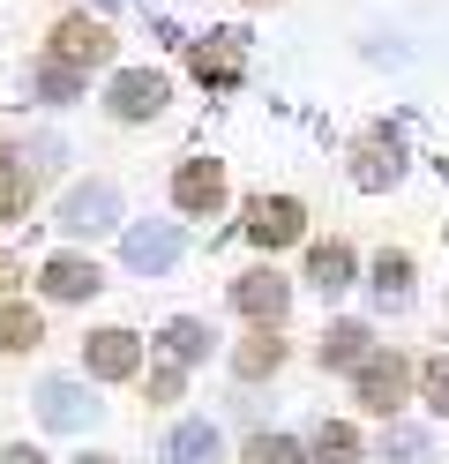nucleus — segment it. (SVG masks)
Returning a JSON list of instances; mask_svg holds the SVG:
<instances>
[{
	"label": "nucleus",
	"instance_id": "1",
	"mask_svg": "<svg viewBox=\"0 0 449 464\" xmlns=\"http://www.w3.org/2000/svg\"><path fill=\"white\" fill-rule=\"evenodd\" d=\"M172 202L188 218H218L225 210V165L218 158H188V165L172 172Z\"/></svg>",
	"mask_w": 449,
	"mask_h": 464
},
{
	"label": "nucleus",
	"instance_id": "2",
	"mask_svg": "<svg viewBox=\"0 0 449 464\" xmlns=\"http://www.w3.org/2000/svg\"><path fill=\"white\" fill-rule=\"evenodd\" d=\"M53 61L60 68H105L112 61V31H105V23H90V15H68V23H60V31H53Z\"/></svg>",
	"mask_w": 449,
	"mask_h": 464
},
{
	"label": "nucleus",
	"instance_id": "3",
	"mask_svg": "<svg viewBox=\"0 0 449 464\" xmlns=\"http://www.w3.org/2000/svg\"><path fill=\"white\" fill-rule=\"evenodd\" d=\"M232 307L248 314V323H262V330H278L285 323V307H292V285L278 277V270H248L232 285Z\"/></svg>",
	"mask_w": 449,
	"mask_h": 464
},
{
	"label": "nucleus",
	"instance_id": "4",
	"mask_svg": "<svg viewBox=\"0 0 449 464\" xmlns=\"http://www.w3.org/2000/svg\"><path fill=\"white\" fill-rule=\"evenodd\" d=\"M405 382H412V367L397 353H367V360H359V404H367V412L389 420L405 404Z\"/></svg>",
	"mask_w": 449,
	"mask_h": 464
},
{
	"label": "nucleus",
	"instance_id": "5",
	"mask_svg": "<svg viewBox=\"0 0 449 464\" xmlns=\"http://www.w3.org/2000/svg\"><path fill=\"white\" fill-rule=\"evenodd\" d=\"M307 232V210H299L292 195H255L248 202V240L255 247H285V240H299Z\"/></svg>",
	"mask_w": 449,
	"mask_h": 464
},
{
	"label": "nucleus",
	"instance_id": "6",
	"mask_svg": "<svg viewBox=\"0 0 449 464\" xmlns=\"http://www.w3.org/2000/svg\"><path fill=\"white\" fill-rule=\"evenodd\" d=\"M83 367L98 374V382H128V374L142 367L135 330H98V337H83Z\"/></svg>",
	"mask_w": 449,
	"mask_h": 464
},
{
	"label": "nucleus",
	"instance_id": "7",
	"mask_svg": "<svg viewBox=\"0 0 449 464\" xmlns=\"http://www.w3.org/2000/svg\"><path fill=\"white\" fill-rule=\"evenodd\" d=\"M60 225H68V232H90V240H98V232H112V225H120V195H112V180L75 188L68 202H60Z\"/></svg>",
	"mask_w": 449,
	"mask_h": 464
},
{
	"label": "nucleus",
	"instance_id": "8",
	"mask_svg": "<svg viewBox=\"0 0 449 464\" xmlns=\"http://www.w3.org/2000/svg\"><path fill=\"white\" fill-rule=\"evenodd\" d=\"M112 121H150V112H165V75H150V68H128V75H112Z\"/></svg>",
	"mask_w": 449,
	"mask_h": 464
},
{
	"label": "nucleus",
	"instance_id": "9",
	"mask_svg": "<svg viewBox=\"0 0 449 464\" xmlns=\"http://www.w3.org/2000/svg\"><path fill=\"white\" fill-rule=\"evenodd\" d=\"M38 420L60 427V434H75V427L98 420V397H83L75 382H45V390H38Z\"/></svg>",
	"mask_w": 449,
	"mask_h": 464
},
{
	"label": "nucleus",
	"instance_id": "10",
	"mask_svg": "<svg viewBox=\"0 0 449 464\" xmlns=\"http://www.w3.org/2000/svg\"><path fill=\"white\" fill-rule=\"evenodd\" d=\"M45 300H90V293H98V263H83V255H53V263H45Z\"/></svg>",
	"mask_w": 449,
	"mask_h": 464
},
{
	"label": "nucleus",
	"instance_id": "11",
	"mask_svg": "<svg viewBox=\"0 0 449 464\" xmlns=\"http://www.w3.org/2000/svg\"><path fill=\"white\" fill-rule=\"evenodd\" d=\"M180 263V232H165V225H135L128 232V270H172Z\"/></svg>",
	"mask_w": 449,
	"mask_h": 464
},
{
	"label": "nucleus",
	"instance_id": "12",
	"mask_svg": "<svg viewBox=\"0 0 449 464\" xmlns=\"http://www.w3.org/2000/svg\"><path fill=\"white\" fill-rule=\"evenodd\" d=\"M165 457H172V464H218L225 442H218V427H210V420H180V427L165 434Z\"/></svg>",
	"mask_w": 449,
	"mask_h": 464
},
{
	"label": "nucleus",
	"instance_id": "13",
	"mask_svg": "<svg viewBox=\"0 0 449 464\" xmlns=\"http://www.w3.org/2000/svg\"><path fill=\"white\" fill-rule=\"evenodd\" d=\"M307 277H315V293L329 300V293H345V285H352V247L345 240H322L315 255H307Z\"/></svg>",
	"mask_w": 449,
	"mask_h": 464
},
{
	"label": "nucleus",
	"instance_id": "14",
	"mask_svg": "<svg viewBox=\"0 0 449 464\" xmlns=\"http://www.w3.org/2000/svg\"><path fill=\"white\" fill-rule=\"evenodd\" d=\"M397 142H382V135H367V142H359V165H352V180L359 188H389V180H397Z\"/></svg>",
	"mask_w": 449,
	"mask_h": 464
},
{
	"label": "nucleus",
	"instance_id": "15",
	"mask_svg": "<svg viewBox=\"0 0 449 464\" xmlns=\"http://www.w3.org/2000/svg\"><path fill=\"white\" fill-rule=\"evenodd\" d=\"M367 353H375V344H367V323H337V330L322 337V367H359Z\"/></svg>",
	"mask_w": 449,
	"mask_h": 464
},
{
	"label": "nucleus",
	"instance_id": "16",
	"mask_svg": "<svg viewBox=\"0 0 449 464\" xmlns=\"http://www.w3.org/2000/svg\"><path fill=\"white\" fill-rule=\"evenodd\" d=\"M375 300L382 307H405L412 300V255H382V263H375Z\"/></svg>",
	"mask_w": 449,
	"mask_h": 464
},
{
	"label": "nucleus",
	"instance_id": "17",
	"mask_svg": "<svg viewBox=\"0 0 449 464\" xmlns=\"http://www.w3.org/2000/svg\"><path fill=\"white\" fill-rule=\"evenodd\" d=\"M352 457H359V434L345 420H322L315 427V464H352Z\"/></svg>",
	"mask_w": 449,
	"mask_h": 464
},
{
	"label": "nucleus",
	"instance_id": "18",
	"mask_svg": "<svg viewBox=\"0 0 449 464\" xmlns=\"http://www.w3.org/2000/svg\"><path fill=\"white\" fill-rule=\"evenodd\" d=\"M45 330H38V314H30V307H0V353H30V344H38Z\"/></svg>",
	"mask_w": 449,
	"mask_h": 464
},
{
	"label": "nucleus",
	"instance_id": "19",
	"mask_svg": "<svg viewBox=\"0 0 449 464\" xmlns=\"http://www.w3.org/2000/svg\"><path fill=\"white\" fill-rule=\"evenodd\" d=\"M195 75H202V82H239V45H232V38L195 45Z\"/></svg>",
	"mask_w": 449,
	"mask_h": 464
},
{
	"label": "nucleus",
	"instance_id": "20",
	"mask_svg": "<svg viewBox=\"0 0 449 464\" xmlns=\"http://www.w3.org/2000/svg\"><path fill=\"white\" fill-rule=\"evenodd\" d=\"M434 450H427V434H419V427H389L382 434V464H427Z\"/></svg>",
	"mask_w": 449,
	"mask_h": 464
},
{
	"label": "nucleus",
	"instance_id": "21",
	"mask_svg": "<svg viewBox=\"0 0 449 464\" xmlns=\"http://www.w3.org/2000/svg\"><path fill=\"white\" fill-rule=\"evenodd\" d=\"M165 353H172V367H188V360H202V353H210V330H202V323H188V314H180V323L165 330Z\"/></svg>",
	"mask_w": 449,
	"mask_h": 464
},
{
	"label": "nucleus",
	"instance_id": "22",
	"mask_svg": "<svg viewBox=\"0 0 449 464\" xmlns=\"http://www.w3.org/2000/svg\"><path fill=\"white\" fill-rule=\"evenodd\" d=\"M278 360H285V344H278V337L262 330V337H248V344H239V360H232V367H239V374H248V382H255V374H269Z\"/></svg>",
	"mask_w": 449,
	"mask_h": 464
},
{
	"label": "nucleus",
	"instance_id": "23",
	"mask_svg": "<svg viewBox=\"0 0 449 464\" xmlns=\"http://www.w3.org/2000/svg\"><path fill=\"white\" fill-rule=\"evenodd\" d=\"M248 464H307V450H299L292 434H255V442H248Z\"/></svg>",
	"mask_w": 449,
	"mask_h": 464
},
{
	"label": "nucleus",
	"instance_id": "24",
	"mask_svg": "<svg viewBox=\"0 0 449 464\" xmlns=\"http://www.w3.org/2000/svg\"><path fill=\"white\" fill-rule=\"evenodd\" d=\"M38 91H45V105H68V98L83 91V75L60 68V61H45V68H38Z\"/></svg>",
	"mask_w": 449,
	"mask_h": 464
},
{
	"label": "nucleus",
	"instance_id": "25",
	"mask_svg": "<svg viewBox=\"0 0 449 464\" xmlns=\"http://www.w3.org/2000/svg\"><path fill=\"white\" fill-rule=\"evenodd\" d=\"M427 404L449 420V353H434V360H427Z\"/></svg>",
	"mask_w": 449,
	"mask_h": 464
},
{
	"label": "nucleus",
	"instance_id": "26",
	"mask_svg": "<svg viewBox=\"0 0 449 464\" xmlns=\"http://www.w3.org/2000/svg\"><path fill=\"white\" fill-rule=\"evenodd\" d=\"M180 397V367H158L150 374V404H172Z\"/></svg>",
	"mask_w": 449,
	"mask_h": 464
},
{
	"label": "nucleus",
	"instance_id": "27",
	"mask_svg": "<svg viewBox=\"0 0 449 464\" xmlns=\"http://www.w3.org/2000/svg\"><path fill=\"white\" fill-rule=\"evenodd\" d=\"M0 464H45L38 450H0Z\"/></svg>",
	"mask_w": 449,
	"mask_h": 464
},
{
	"label": "nucleus",
	"instance_id": "28",
	"mask_svg": "<svg viewBox=\"0 0 449 464\" xmlns=\"http://www.w3.org/2000/svg\"><path fill=\"white\" fill-rule=\"evenodd\" d=\"M15 277H23V270L8 263V255H0V293H8V285H15Z\"/></svg>",
	"mask_w": 449,
	"mask_h": 464
},
{
	"label": "nucleus",
	"instance_id": "29",
	"mask_svg": "<svg viewBox=\"0 0 449 464\" xmlns=\"http://www.w3.org/2000/svg\"><path fill=\"white\" fill-rule=\"evenodd\" d=\"M83 464H112V457H83Z\"/></svg>",
	"mask_w": 449,
	"mask_h": 464
}]
</instances>
